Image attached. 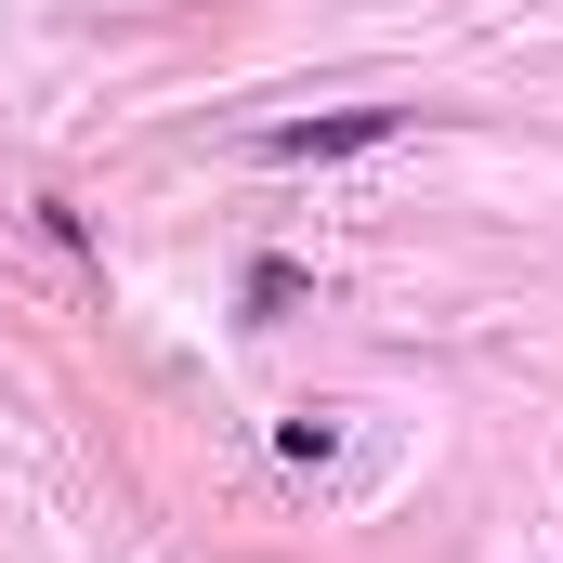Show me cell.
I'll return each mask as SVG.
<instances>
[{"label":"cell","mask_w":563,"mask_h":563,"mask_svg":"<svg viewBox=\"0 0 563 563\" xmlns=\"http://www.w3.org/2000/svg\"><path fill=\"white\" fill-rule=\"evenodd\" d=\"M407 132V106H341V119H288V132H263V157L276 170H328V157H367V144Z\"/></svg>","instance_id":"obj_1"}]
</instances>
